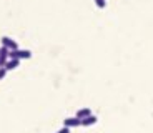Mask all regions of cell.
Here are the masks:
<instances>
[{"instance_id":"6da1fadb","label":"cell","mask_w":153,"mask_h":133,"mask_svg":"<svg viewBox=\"0 0 153 133\" xmlns=\"http://www.w3.org/2000/svg\"><path fill=\"white\" fill-rule=\"evenodd\" d=\"M32 57L30 50H20V48H13L8 50V58H19V60H27Z\"/></svg>"},{"instance_id":"7a4b0ae2","label":"cell","mask_w":153,"mask_h":133,"mask_svg":"<svg viewBox=\"0 0 153 133\" xmlns=\"http://www.w3.org/2000/svg\"><path fill=\"white\" fill-rule=\"evenodd\" d=\"M80 125H82L80 118H76V117L65 118V120H63V126H67V128H75V126H80Z\"/></svg>"},{"instance_id":"3957f363","label":"cell","mask_w":153,"mask_h":133,"mask_svg":"<svg viewBox=\"0 0 153 133\" xmlns=\"http://www.w3.org/2000/svg\"><path fill=\"white\" fill-rule=\"evenodd\" d=\"M2 45H4V47H7L8 50L19 48V45H17V42L13 40V38H10V37H2Z\"/></svg>"},{"instance_id":"277c9868","label":"cell","mask_w":153,"mask_h":133,"mask_svg":"<svg viewBox=\"0 0 153 133\" xmlns=\"http://www.w3.org/2000/svg\"><path fill=\"white\" fill-rule=\"evenodd\" d=\"M19 63H20V60H19V58H8V60L5 62L4 68L7 70V72H10V70H15L17 67H19Z\"/></svg>"},{"instance_id":"5b68a950","label":"cell","mask_w":153,"mask_h":133,"mask_svg":"<svg viewBox=\"0 0 153 133\" xmlns=\"http://www.w3.org/2000/svg\"><path fill=\"white\" fill-rule=\"evenodd\" d=\"M7 60H8V48L2 45L0 47V67H4Z\"/></svg>"},{"instance_id":"8992f818","label":"cell","mask_w":153,"mask_h":133,"mask_svg":"<svg viewBox=\"0 0 153 133\" xmlns=\"http://www.w3.org/2000/svg\"><path fill=\"white\" fill-rule=\"evenodd\" d=\"M80 122H82V126L95 125V123H97V117H95V115H88V117H85L83 120H80Z\"/></svg>"},{"instance_id":"52a82bcc","label":"cell","mask_w":153,"mask_h":133,"mask_svg":"<svg viewBox=\"0 0 153 133\" xmlns=\"http://www.w3.org/2000/svg\"><path fill=\"white\" fill-rule=\"evenodd\" d=\"M88 115H92V110H90V108H80V110L76 111L75 117L80 118V120H83L85 117H88Z\"/></svg>"},{"instance_id":"ba28073f","label":"cell","mask_w":153,"mask_h":133,"mask_svg":"<svg viewBox=\"0 0 153 133\" xmlns=\"http://www.w3.org/2000/svg\"><path fill=\"white\" fill-rule=\"evenodd\" d=\"M95 5L98 8H105V5H107V2L105 0H95Z\"/></svg>"},{"instance_id":"9c48e42d","label":"cell","mask_w":153,"mask_h":133,"mask_svg":"<svg viewBox=\"0 0 153 133\" xmlns=\"http://www.w3.org/2000/svg\"><path fill=\"white\" fill-rule=\"evenodd\" d=\"M5 75H7V70H5L4 67H0V80H4Z\"/></svg>"},{"instance_id":"30bf717a","label":"cell","mask_w":153,"mask_h":133,"mask_svg":"<svg viewBox=\"0 0 153 133\" xmlns=\"http://www.w3.org/2000/svg\"><path fill=\"white\" fill-rule=\"evenodd\" d=\"M57 133H70V128H67V126H63L62 130H58Z\"/></svg>"}]
</instances>
